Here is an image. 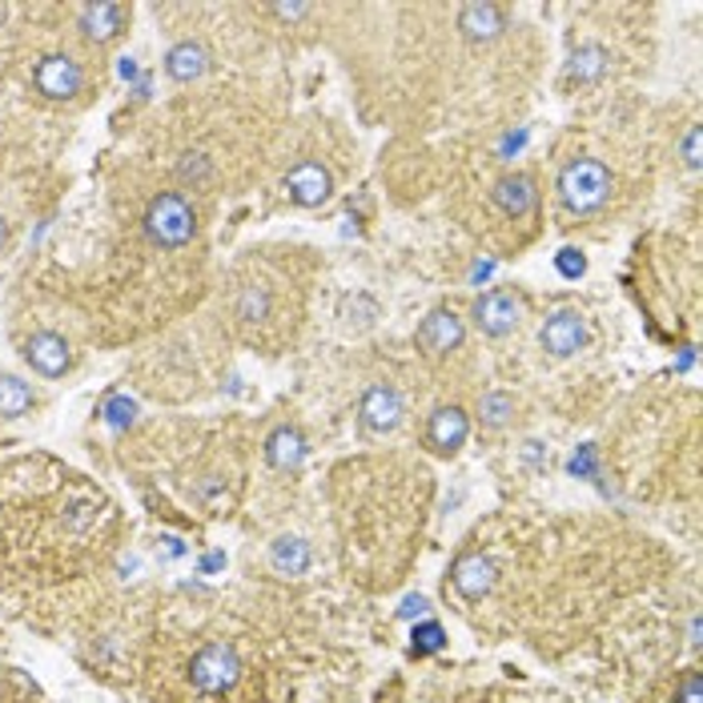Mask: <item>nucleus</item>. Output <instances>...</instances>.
<instances>
[{"instance_id": "nucleus-17", "label": "nucleus", "mask_w": 703, "mask_h": 703, "mask_svg": "<svg viewBox=\"0 0 703 703\" xmlns=\"http://www.w3.org/2000/svg\"><path fill=\"white\" fill-rule=\"evenodd\" d=\"M309 447H306V434L297 427H277L270 439H265V462L274 466V471H297L302 462H306Z\"/></svg>"}, {"instance_id": "nucleus-15", "label": "nucleus", "mask_w": 703, "mask_h": 703, "mask_svg": "<svg viewBox=\"0 0 703 703\" xmlns=\"http://www.w3.org/2000/svg\"><path fill=\"white\" fill-rule=\"evenodd\" d=\"M491 198H495V206L503 209L506 218H531L538 206V189H535V177L527 174H506L495 181V189H491Z\"/></svg>"}, {"instance_id": "nucleus-10", "label": "nucleus", "mask_w": 703, "mask_h": 703, "mask_svg": "<svg viewBox=\"0 0 703 703\" xmlns=\"http://www.w3.org/2000/svg\"><path fill=\"white\" fill-rule=\"evenodd\" d=\"M451 583L466 604H483L486 595L499 587V567H495V559H486V555H479V550H466V555L454 559Z\"/></svg>"}, {"instance_id": "nucleus-1", "label": "nucleus", "mask_w": 703, "mask_h": 703, "mask_svg": "<svg viewBox=\"0 0 703 703\" xmlns=\"http://www.w3.org/2000/svg\"><path fill=\"white\" fill-rule=\"evenodd\" d=\"M559 201L567 213H595V209H604L607 198H611V189H616V177L611 169L599 161V157H571L567 166L559 169Z\"/></svg>"}, {"instance_id": "nucleus-31", "label": "nucleus", "mask_w": 703, "mask_h": 703, "mask_svg": "<svg viewBox=\"0 0 703 703\" xmlns=\"http://www.w3.org/2000/svg\"><path fill=\"white\" fill-rule=\"evenodd\" d=\"M4 245H9V221H4V213H0V253H4Z\"/></svg>"}, {"instance_id": "nucleus-19", "label": "nucleus", "mask_w": 703, "mask_h": 703, "mask_svg": "<svg viewBox=\"0 0 703 703\" xmlns=\"http://www.w3.org/2000/svg\"><path fill=\"white\" fill-rule=\"evenodd\" d=\"M270 567L277 575H306L309 571V543L297 535H277L270 543Z\"/></svg>"}, {"instance_id": "nucleus-20", "label": "nucleus", "mask_w": 703, "mask_h": 703, "mask_svg": "<svg viewBox=\"0 0 703 703\" xmlns=\"http://www.w3.org/2000/svg\"><path fill=\"white\" fill-rule=\"evenodd\" d=\"M36 402L33 386L21 382L17 374H0V418H21Z\"/></svg>"}, {"instance_id": "nucleus-23", "label": "nucleus", "mask_w": 703, "mask_h": 703, "mask_svg": "<svg viewBox=\"0 0 703 703\" xmlns=\"http://www.w3.org/2000/svg\"><path fill=\"white\" fill-rule=\"evenodd\" d=\"M177 177L186 181V186L201 189L213 181V161H209L206 154H181V161H177Z\"/></svg>"}, {"instance_id": "nucleus-2", "label": "nucleus", "mask_w": 703, "mask_h": 703, "mask_svg": "<svg viewBox=\"0 0 703 703\" xmlns=\"http://www.w3.org/2000/svg\"><path fill=\"white\" fill-rule=\"evenodd\" d=\"M141 230L157 250H181V245H189L193 233H198V213H193V206H189L181 193L166 189V193H157V198L145 206Z\"/></svg>"}, {"instance_id": "nucleus-7", "label": "nucleus", "mask_w": 703, "mask_h": 703, "mask_svg": "<svg viewBox=\"0 0 703 703\" xmlns=\"http://www.w3.org/2000/svg\"><path fill=\"white\" fill-rule=\"evenodd\" d=\"M402 418H407V402L390 382H374L358 402V422L370 434H395L402 427Z\"/></svg>"}, {"instance_id": "nucleus-14", "label": "nucleus", "mask_w": 703, "mask_h": 703, "mask_svg": "<svg viewBox=\"0 0 703 703\" xmlns=\"http://www.w3.org/2000/svg\"><path fill=\"white\" fill-rule=\"evenodd\" d=\"M77 29L85 41L93 44H109L129 29V9L125 4H109V0H101V4H85L77 12Z\"/></svg>"}, {"instance_id": "nucleus-29", "label": "nucleus", "mask_w": 703, "mask_h": 703, "mask_svg": "<svg viewBox=\"0 0 703 703\" xmlns=\"http://www.w3.org/2000/svg\"><path fill=\"white\" fill-rule=\"evenodd\" d=\"M427 611H430L427 595H407V599H402V607H398V616H402V619H418V616H427Z\"/></svg>"}, {"instance_id": "nucleus-4", "label": "nucleus", "mask_w": 703, "mask_h": 703, "mask_svg": "<svg viewBox=\"0 0 703 703\" xmlns=\"http://www.w3.org/2000/svg\"><path fill=\"white\" fill-rule=\"evenodd\" d=\"M462 338H466V326H462V318L454 314L451 306H439V309H430L427 318L418 322V350L427 354V358H451L454 350L462 346Z\"/></svg>"}, {"instance_id": "nucleus-5", "label": "nucleus", "mask_w": 703, "mask_h": 703, "mask_svg": "<svg viewBox=\"0 0 703 703\" xmlns=\"http://www.w3.org/2000/svg\"><path fill=\"white\" fill-rule=\"evenodd\" d=\"M471 318L486 338H506V334H515L518 322H523V302H518L511 290H486L483 297H474Z\"/></svg>"}, {"instance_id": "nucleus-12", "label": "nucleus", "mask_w": 703, "mask_h": 703, "mask_svg": "<svg viewBox=\"0 0 703 703\" xmlns=\"http://www.w3.org/2000/svg\"><path fill=\"white\" fill-rule=\"evenodd\" d=\"M511 29V12L503 4H491V0H474V4H462L459 9V33L471 44H491Z\"/></svg>"}, {"instance_id": "nucleus-8", "label": "nucleus", "mask_w": 703, "mask_h": 703, "mask_svg": "<svg viewBox=\"0 0 703 703\" xmlns=\"http://www.w3.org/2000/svg\"><path fill=\"white\" fill-rule=\"evenodd\" d=\"M282 189L290 193V201L302 209H318L334 198V177L322 161H297L286 177H282Z\"/></svg>"}, {"instance_id": "nucleus-16", "label": "nucleus", "mask_w": 703, "mask_h": 703, "mask_svg": "<svg viewBox=\"0 0 703 703\" xmlns=\"http://www.w3.org/2000/svg\"><path fill=\"white\" fill-rule=\"evenodd\" d=\"M166 73L177 85H193L209 73V49L201 41H177L166 53Z\"/></svg>"}, {"instance_id": "nucleus-3", "label": "nucleus", "mask_w": 703, "mask_h": 703, "mask_svg": "<svg viewBox=\"0 0 703 703\" xmlns=\"http://www.w3.org/2000/svg\"><path fill=\"white\" fill-rule=\"evenodd\" d=\"M238 680H242V660L230 643H206L189 663V683L201 695H225L238 688Z\"/></svg>"}, {"instance_id": "nucleus-28", "label": "nucleus", "mask_w": 703, "mask_h": 703, "mask_svg": "<svg viewBox=\"0 0 703 703\" xmlns=\"http://www.w3.org/2000/svg\"><path fill=\"white\" fill-rule=\"evenodd\" d=\"M683 166L700 169V125H692L688 137H683Z\"/></svg>"}, {"instance_id": "nucleus-25", "label": "nucleus", "mask_w": 703, "mask_h": 703, "mask_svg": "<svg viewBox=\"0 0 703 703\" xmlns=\"http://www.w3.org/2000/svg\"><path fill=\"white\" fill-rule=\"evenodd\" d=\"M101 415H105V422H109V427L125 430V427H133V422H137V402H133V398H125V395H113Z\"/></svg>"}, {"instance_id": "nucleus-6", "label": "nucleus", "mask_w": 703, "mask_h": 703, "mask_svg": "<svg viewBox=\"0 0 703 703\" xmlns=\"http://www.w3.org/2000/svg\"><path fill=\"white\" fill-rule=\"evenodd\" d=\"M33 81H36V93L49 101H73L85 85V69L73 61L69 53H53V56H41L33 69Z\"/></svg>"}, {"instance_id": "nucleus-27", "label": "nucleus", "mask_w": 703, "mask_h": 703, "mask_svg": "<svg viewBox=\"0 0 703 703\" xmlns=\"http://www.w3.org/2000/svg\"><path fill=\"white\" fill-rule=\"evenodd\" d=\"M675 703H703V675H700V671H688V675H683Z\"/></svg>"}, {"instance_id": "nucleus-9", "label": "nucleus", "mask_w": 703, "mask_h": 703, "mask_svg": "<svg viewBox=\"0 0 703 703\" xmlns=\"http://www.w3.org/2000/svg\"><path fill=\"white\" fill-rule=\"evenodd\" d=\"M538 342H543V350L550 358H571V354H579L587 346V322H583L579 309L563 306L555 314H547L543 330H538Z\"/></svg>"}, {"instance_id": "nucleus-21", "label": "nucleus", "mask_w": 703, "mask_h": 703, "mask_svg": "<svg viewBox=\"0 0 703 703\" xmlns=\"http://www.w3.org/2000/svg\"><path fill=\"white\" fill-rule=\"evenodd\" d=\"M479 422H483L486 430H503L511 418H515V395H506V390H486L483 398H479Z\"/></svg>"}, {"instance_id": "nucleus-24", "label": "nucleus", "mask_w": 703, "mask_h": 703, "mask_svg": "<svg viewBox=\"0 0 703 703\" xmlns=\"http://www.w3.org/2000/svg\"><path fill=\"white\" fill-rule=\"evenodd\" d=\"M415 643H410V651H415V655H434V651H442L447 648V631H442L439 623H434V619H427V623H418L415 627Z\"/></svg>"}, {"instance_id": "nucleus-18", "label": "nucleus", "mask_w": 703, "mask_h": 703, "mask_svg": "<svg viewBox=\"0 0 703 703\" xmlns=\"http://www.w3.org/2000/svg\"><path fill=\"white\" fill-rule=\"evenodd\" d=\"M607 69H611V53H607L604 44H579L567 61V81L575 85H599L607 77Z\"/></svg>"}, {"instance_id": "nucleus-30", "label": "nucleus", "mask_w": 703, "mask_h": 703, "mask_svg": "<svg viewBox=\"0 0 703 703\" xmlns=\"http://www.w3.org/2000/svg\"><path fill=\"white\" fill-rule=\"evenodd\" d=\"M270 12L282 17V21H302V17L314 12V4H270Z\"/></svg>"}, {"instance_id": "nucleus-22", "label": "nucleus", "mask_w": 703, "mask_h": 703, "mask_svg": "<svg viewBox=\"0 0 703 703\" xmlns=\"http://www.w3.org/2000/svg\"><path fill=\"white\" fill-rule=\"evenodd\" d=\"M238 318L242 322H265L270 318V290L245 286L242 294H238Z\"/></svg>"}, {"instance_id": "nucleus-26", "label": "nucleus", "mask_w": 703, "mask_h": 703, "mask_svg": "<svg viewBox=\"0 0 703 703\" xmlns=\"http://www.w3.org/2000/svg\"><path fill=\"white\" fill-rule=\"evenodd\" d=\"M555 270H559L563 277H571V282H575V277L587 274V258H583L579 250H559V253H555Z\"/></svg>"}, {"instance_id": "nucleus-13", "label": "nucleus", "mask_w": 703, "mask_h": 703, "mask_svg": "<svg viewBox=\"0 0 703 703\" xmlns=\"http://www.w3.org/2000/svg\"><path fill=\"white\" fill-rule=\"evenodd\" d=\"M24 363L33 366L41 378H61L73 366V350H69V342L61 334L36 330L33 338L24 342Z\"/></svg>"}, {"instance_id": "nucleus-11", "label": "nucleus", "mask_w": 703, "mask_h": 703, "mask_svg": "<svg viewBox=\"0 0 703 703\" xmlns=\"http://www.w3.org/2000/svg\"><path fill=\"white\" fill-rule=\"evenodd\" d=\"M466 439H471V415L462 407H439L434 415H430L427 422V447L434 454H442V459H451V454H459L462 447H466Z\"/></svg>"}]
</instances>
